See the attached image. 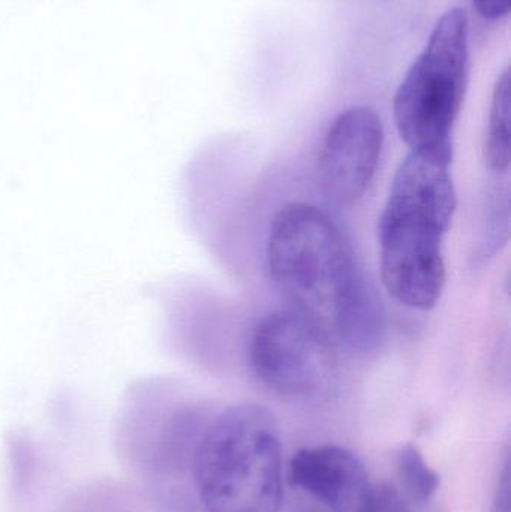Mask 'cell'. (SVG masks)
Returning <instances> with one entry per match:
<instances>
[{"instance_id": "6da1fadb", "label": "cell", "mask_w": 511, "mask_h": 512, "mask_svg": "<svg viewBox=\"0 0 511 512\" xmlns=\"http://www.w3.org/2000/svg\"><path fill=\"white\" fill-rule=\"evenodd\" d=\"M270 279L293 310L314 322L335 345L368 352L383 334V307L353 246L324 210L285 204L270 225Z\"/></svg>"}, {"instance_id": "7a4b0ae2", "label": "cell", "mask_w": 511, "mask_h": 512, "mask_svg": "<svg viewBox=\"0 0 511 512\" xmlns=\"http://www.w3.org/2000/svg\"><path fill=\"white\" fill-rule=\"evenodd\" d=\"M452 164L450 156L408 153L378 221L384 288L410 309H434L446 286L443 243L458 207Z\"/></svg>"}, {"instance_id": "3957f363", "label": "cell", "mask_w": 511, "mask_h": 512, "mask_svg": "<svg viewBox=\"0 0 511 512\" xmlns=\"http://www.w3.org/2000/svg\"><path fill=\"white\" fill-rule=\"evenodd\" d=\"M192 474L207 512H279L284 463L272 412L255 403L221 412L198 441Z\"/></svg>"}, {"instance_id": "277c9868", "label": "cell", "mask_w": 511, "mask_h": 512, "mask_svg": "<svg viewBox=\"0 0 511 512\" xmlns=\"http://www.w3.org/2000/svg\"><path fill=\"white\" fill-rule=\"evenodd\" d=\"M470 75V24L452 8L435 24L428 44L408 69L393 101L396 128L410 152L453 158V128Z\"/></svg>"}, {"instance_id": "5b68a950", "label": "cell", "mask_w": 511, "mask_h": 512, "mask_svg": "<svg viewBox=\"0 0 511 512\" xmlns=\"http://www.w3.org/2000/svg\"><path fill=\"white\" fill-rule=\"evenodd\" d=\"M249 361L261 384L284 397H311L338 376L335 343L296 310L261 319L252 334Z\"/></svg>"}, {"instance_id": "8992f818", "label": "cell", "mask_w": 511, "mask_h": 512, "mask_svg": "<svg viewBox=\"0 0 511 512\" xmlns=\"http://www.w3.org/2000/svg\"><path fill=\"white\" fill-rule=\"evenodd\" d=\"M383 147L384 126L377 111L359 105L339 114L318 159L323 194L338 206L357 203L374 180Z\"/></svg>"}, {"instance_id": "52a82bcc", "label": "cell", "mask_w": 511, "mask_h": 512, "mask_svg": "<svg viewBox=\"0 0 511 512\" xmlns=\"http://www.w3.org/2000/svg\"><path fill=\"white\" fill-rule=\"evenodd\" d=\"M291 486L330 512H360L372 484L357 454L336 445L303 448L288 466Z\"/></svg>"}, {"instance_id": "ba28073f", "label": "cell", "mask_w": 511, "mask_h": 512, "mask_svg": "<svg viewBox=\"0 0 511 512\" xmlns=\"http://www.w3.org/2000/svg\"><path fill=\"white\" fill-rule=\"evenodd\" d=\"M510 71L498 78L492 93L485 161L492 173L503 174L510 167Z\"/></svg>"}, {"instance_id": "9c48e42d", "label": "cell", "mask_w": 511, "mask_h": 512, "mask_svg": "<svg viewBox=\"0 0 511 512\" xmlns=\"http://www.w3.org/2000/svg\"><path fill=\"white\" fill-rule=\"evenodd\" d=\"M396 469L405 496L416 504H428L440 490V475L426 463L416 445L405 444L399 448Z\"/></svg>"}, {"instance_id": "30bf717a", "label": "cell", "mask_w": 511, "mask_h": 512, "mask_svg": "<svg viewBox=\"0 0 511 512\" xmlns=\"http://www.w3.org/2000/svg\"><path fill=\"white\" fill-rule=\"evenodd\" d=\"M360 512H414L407 496L390 486V484H380L372 486L365 504Z\"/></svg>"}, {"instance_id": "8fae6325", "label": "cell", "mask_w": 511, "mask_h": 512, "mask_svg": "<svg viewBox=\"0 0 511 512\" xmlns=\"http://www.w3.org/2000/svg\"><path fill=\"white\" fill-rule=\"evenodd\" d=\"M473 5L486 20H501L509 15L511 0H473Z\"/></svg>"}, {"instance_id": "7c38bea8", "label": "cell", "mask_w": 511, "mask_h": 512, "mask_svg": "<svg viewBox=\"0 0 511 512\" xmlns=\"http://www.w3.org/2000/svg\"><path fill=\"white\" fill-rule=\"evenodd\" d=\"M491 512H511L510 511V472L506 468L503 478H501L500 487L495 495L494 505Z\"/></svg>"}]
</instances>
